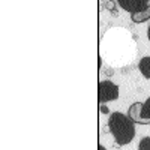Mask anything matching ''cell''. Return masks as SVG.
Wrapping results in <instances>:
<instances>
[{"instance_id":"cell-5","label":"cell","mask_w":150,"mask_h":150,"mask_svg":"<svg viewBox=\"0 0 150 150\" xmlns=\"http://www.w3.org/2000/svg\"><path fill=\"white\" fill-rule=\"evenodd\" d=\"M131 20L134 23H146L147 20H150V5L140 11V12H135V14H131Z\"/></svg>"},{"instance_id":"cell-2","label":"cell","mask_w":150,"mask_h":150,"mask_svg":"<svg viewBox=\"0 0 150 150\" xmlns=\"http://www.w3.org/2000/svg\"><path fill=\"white\" fill-rule=\"evenodd\" d=\"M119 98V87L112 81H101L98 84V101L99 104H105L110 101H116Z\"/></svg>"},{"instance_id":"cell-8","label":"cell","mask_w":150,"mask_h":150,"mask_svg":"<svg viewBox=\"0 0 150 150\" xmlns=\"http://www.w3.org/2000/svg\"><path fill=\"white\" fill-rule=\"evenodd\" d=\"M143 117L144 119H150V98L143 104Z\"/></svg>"},{"instance_id":"cell-6","label":"cell","mask_w":150,"mask_h":150,"mask_svg":"<svg viewBox=\"0 0 150 150\" xmlns=\"http://www.w3.org/2000/svg\"><path fill=\"white\" fill-rule=\"evenodd\" d=\"M138 69L144 78H150V57H143L138 63Z\"/></svg>"},{"instance_id":"cell-7","label":"cell","mask_w":150,"mask_h":150,"mask_svg":"<svg viewBox=\"0 0 150 150\" xmlns=\"http://www.w3.org/2000/svg\"><path fill=\"white\" fill-rule=\"evenodd\" d=\"M138 150H150V137L141 138V141L138 144Z\"/></svg>"},{"instance_id":"cell-11","label":"cell","mask_w":150,"mask_h":150,"mask_svg":"<svg viewBox=\"0 0 150 150\" xmlns=\"http://www.w3.org/2000/svg\"><path fill=\"white\" fill-rule=\"evenodd\" d=\"M147 38H149V41H150V26H149V29H147Z\"/></svg>"},{"instance_id":"cell-9","label":"cell","mask_w":150,"mask_h":150,"mask_svg":"<svg viewBox=\"0 0 150 150\" xmlns=\"http://www.w3.org/2000/svg\"><path fill=\"white\" fill-rule=\"evenodd\" d=\"M99 112H101V114H108V112H110V108H108L107 105L101 104V107H99Z\"/></svg>"},{"instance_id":"cell-3","label":"cell","mask_w":150,"mask_h":150,"mask_svg":"<svg viewBox=\"0 0 150 150\" xmlns=\"http://www.w3.org/2000/svg\"><path fill=\"white\" fill-rule=\"evenodd\" d=\"M128 116L134 123H140V125H150V119L143 117V104L141 102H134L129 110H128Z\"/></svg>"},{"instance_id":"cell-4","label":"cell","mask_w":150,"mask_h":150,"mask_svg":"<svg viewBox=\"0 0 150 150\" xmlns=\"http://www.w3.org/2000/svg\"><path fill=\"white\" fill-rule=\"evenodd\" d=\"M117 2L125 11L131 12V14H135V12L146 9L149 6L150 0H117Z\"/></svg>"},{"instance_id":"cell-1","label":"cell","mask_w":150,"mask_h":150,"mask_svg":"<svg viewBox=\"0 0 150 150\" xmlns=\"http://www.w3.org/2000/svg\"><path fill=\"white\" fill-rule=\"evenodd\" d=\"M108 129L119 146L129 144L135 137V126L129 116L122 112H112L108 120Z\"/></svg>"},{"instance_id":"cell-10","label":"cell","mask_w":150,"mask_h":150,"mask_svg":"<svg viewBox=\"0 0 150 150\" xmlns=\"http://www.w3.org/2000/svg\"><path fill=\"white\" fill-rule=\"evenodd\" d=\"M98 150H107V149H105L104 146H101V144H99V146H98Z\"/></svg>"}]
</instances>
